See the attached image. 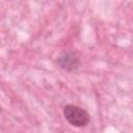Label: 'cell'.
Returning <instances> with one entry per match:
<instances>
[{
	"instance_id": "6da1fadb",
	"label": "cell",
	"mask_w": 133,
	"mask_h": 133,
	"mask_svg": "<svg viewBox=\"0 0 133 133\" xmlns=\"http://www.w3.org/2000/svg\"><path fill=\"white\" fill-rule=\"evenodd\" d=\"M63 115L65 119L74 127H85L90 121V115L86 110L73 104H68L64 106Z\"/></svg>"
},
{
	"instance_id": "7a4b0ae2",
	"label": "cell",
	"mask_w": 133,
	"mask_h": 133,
	"mask_svg": "<svg viewBox=\"0 0 133 133\" xmlns=\"http://www.w3.org/2000/svg\"><path fill=\"white\" fill-rule=\"evenodd\" d=\"M57 64L61 69L68 71V72H72L79 68L80 59L76 52L64 51L57 57Z\"/></svg>"
}]
</instances>
